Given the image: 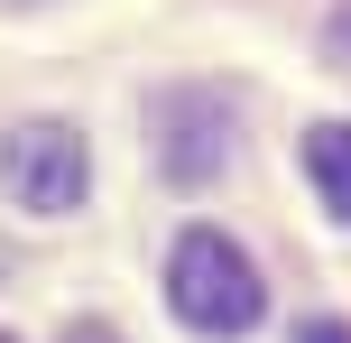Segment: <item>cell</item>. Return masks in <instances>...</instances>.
<instances>
[{"label":"cell","instance_id":"obj_6","mask_svg":"<svg viewBox=\"0 0 351 343\" xmlns=\"http://www.w3.org/2000/svg\"><path fill=\"white\" fill-rule=\"evenodd\" d=\"M333 56H342V65H351V0H342V10H333Z\"/></svg>","mask_w":351,"mask_h":343},{"label":"cell","instance_id":"obj_8","mask_svg":"<svg viewBox=\"0 0 351 343\" xmlns=\"http://www.w3.org/2000/svg\"><path fill=\"white\" fill-rule=\"evenodd\" d=\"M0 343H10V334H0Z\"/></svg>","mask_w":351,"mask_h":343},{"label":"cell","instance_id":"obj_4","mask_svg":"<svg viewBox=\"0 0 351 343\" xmlns=\"http://www.w3.org/2000/svg\"><path fill=\"white\" fill-rule=\"evenodd\" d=\"M305 177H315V195L351 223V121H315L305 130Z\"/></svg>","mask_w":351,"mask_h":343},{"label":"cell","instance_id":"obj_1","mask_svg":"<svg viewBox=\"0 0 351 343\" xmlns=\"http://www.w3.org/2000/svg\"><path fill=\"white\" fill-rule=\"evenodd\" d=\"M167 307H176V325L231 343V334H250V325L268 316V278L250 269V251H241L231 232L185 223V232H176V251H167Z\"/></svg>","mask_w":351,"mask_h":343},{"label":"cell","instance_id":"obj_7","mask_svg":"<svg viewBox=\"0 0 351 343\" xmlns=\"http://www.w3.org/2000/svg\"><path fill=\"white\" fill-rule=\"evenodd\" d=\"M56 343H121V334H111V325H65Z\"/></svg>","mask_w":351,"mask_h":343},{"label":"cell","instance_id":"obj_3","mask_svg":"<svg viewBox=\"0 0 351 343\" xmlns=\"http://www.w3.org/2000/svg\"><path fill=\"white\" fill-rule=\"evenodd\" d=\"M231 158V140H222V111H204V102H176V140H167V177L176 186H204L213 167Z\"/></svg>","mask_w":351,"mask_h":343},{"label":"cell","instance_id":"obj_5","mask_svg":"<svg viewBox=\"0 0 351 343\" xmlns=\"http://www.w3.org/2000/svg\"><path fill=\"white\" fill-rule=\"evenodd\" d=\"M296 343H351V325H342V316H305Z\"/></svg>","mask_w":351,"mask_h":343},{"label":"cell","instance_id":"obj_2","mask_svg":"<svg viewBox=\"0 0 351 343\" xmlns=\"http://www.w3.org/2000/svg\"><path fill=\"white\" fill-rule=\"evenodd\" d=\"M0 186L19 214H74L93 195V148L74 121H19L0 140Z\"/></svg>","mask_w":351,"mask_h":343}]
</instances>
